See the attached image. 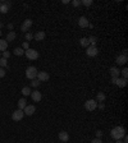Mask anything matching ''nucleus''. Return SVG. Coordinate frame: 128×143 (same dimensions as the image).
Returning <instances> with one entry per match:
<instances>
[{
    "mask_svg": "<svg viewBox=\"0 0 128 143\" xmlns=\"http://www.w3.org/2000/svg\"><path fill=\"white\" fill-rule=\"evenodd\" d=\"M32 38H33V35H32V33H30V32H27V33H26V40H27V42H28V41H31Z\"/></svg>",
    "mask_w": 128,
    "mask_h": 143,
    "instance_id": "7c9ffc66",
    "label": "nucleus"
},
{
    "mask_svg": "<svg viewBox=\"0 0 128 143\" xmlns=\"http://www.w3.org/2000/svg\"><path fill=\"white\" fill-rule=\"evenodd\" d=\"M59 139L60 141H62V142H68L69 141V134L67 133V132H64V130H63V132H60L59 133Z\"/></svg>",
    "mask_w": 128,
    "mask_h": 143,
    "instance_id": "2eb2a0df",
    "label": "nucleus"
},
{
    "mask_svg": "<svg viewBox=\"0 0 128 143\" xmlns=\"http://www.w3.org/2000/svg\"><path fill=\"white\" fill-rule=\"evenodd\" d=\"M90 143H103V141H101V138H95V139H92Z\"/></svg>",
    "mask_w": 128,
    "mask_h": 143,
    "instance_id": "72a5a7b5",
    "label": "nucleus"
},
{
    "mask_svg": "<svg viewBox=\"0 0 128 143\" xmlns=\"http://www.w3.org/2000/svg\"><path fill=\"white\" fill-rule=\"evenodd\" d=\"M31 92H32V91H31V88L28 86H26V87H23V88H22V95H23V96L31 95Z\"/></svg>",
    "mask_w": 128,
    "mask_h": 143,
    "instance_id": "b1692460",
    "label": "nucleus"
},
{
    "mask_svg": "<svg viewBox=\"0 0 128 143\" xmlns=\"http://www.w3.org/2000/svg\"><path fill=\"white\" fill-rule=\"evenodd\" d=\"M26 106H27V101H26V98H21L19 101H18V109H19V110H23Z\"/></svg>",
    "mask_w": 128,
    "mask_h": 143,
    "instance_id": "aec40b11",
    "label": "nucleus"
},
{
    "mask_svg": "<svg viewBox=\"0 0 128 143\" xmlns=\"http://www.w3.org/2000/svg\"><path fill=\"white\" fill-rule=\"evenodd\" d=\"M14 55H17V56H22V55H24V50L22 47H16L14 49Z\"/></svg>",
    "mask_w": 128,
    "mask_h": 143,
    "instance_id": "412c9836",
    "label": "nucleus"
},
{
    "mask_svg": "<svg viewBox=\"0 0 128 143\" xmlns=\"http://www.w3.org/2000/svg\"><path fill=\"white\" fill-rule=\"evenodd\" d=\"M40 83H41V82H40L37 78H36V79H32V81H31V86H32V87H39V86H40Z\"/></svg>",
    "mask_w": 128,
    "mask_h": 143,
    "instance_id": "bb28decb",
    "label": "nucleus"
},
{
    "mask_svg": "<svg viewBox=\"0 0 128 143\" xmlns=\"http://www.w3.org/2000/svg\"><path fill=\"white\" fill-rule=\"evenodd\" d=\"M31 26H32V20H31V19H26V20L22 23V26H21V31H23V32L27 33V31L31 28Z\"/></svg>",
    "mask_w": 128,
    "mask_h": 143,
    "instance_id": "6e6552de",
    "label": "nucleus"
},
{
    "mask_svg": "<svg viewBox=\"0 0 128 143\" xmlns=\"http://www.w3.org/2000/svg\"><path fill=\"white\" fill-rule=\"evenodd\" d=\"M127 60H128V57L126 56V55H118L117 56V59H115V63L118 64V65H124L126 63H127Z\"/></svg>",
    "mask_w": 128,
    "mask_h": 143,
    "instance_id": "f8f14e48",
    "label": "nucleus"
},
{
    "mask_svg": "<svg viewBox=\"0 0 128 143\" xmlns=\"http://www.w3.org/2000/svg\"><path fill=\"white\" fill-rule=\"evenodd\" d=\"M87 40H89V42H90L91 46H96V41H98V38L95 37V36H90V37H87Z\"/></svg>",
    "mask_w": 128,
    "mask_h": 143,
    "instance_id": "393cba45",
    "label": "nucleus"
},
{
    "mask_svg": "<svg viewBox=\"0 0 128 143\" xmlns=\"http://www.w3.org/2000/svg\"><path fill=\"white\" fill-rule=\"evenodd\" d=\"M115 143H123V142H122V141H117V142H115Z\"/></svg>",
    "mask_w": 128,
    "mask_h": 143,
    "instance_id": "79ce46f5",
    "label": "nucleus"
},
{
    "mask_svg": "<svg viewBox=\"0 0 128 143\" xmlns=\"http://www.w3.org/2000/svg\"><path fill=\"white\" fill-rule=\"evenodd\" d=\"M8 28H9V29H13V24H12V23H9V24H8Z\"/></svg>",
    "mask_w": 128,
    "mask_h": 143,
    "instance_id": "ea45409f",
    "label": "nucleus"
},
{
    "mask_svg": "<svg viewBox=\"0 0 128 143\" xmlns=\"http://www.w3.org/2000/svg\"><path fill=\"white\" fill-rule=\"evenodd\" d=\"M109 72H110L111 78H119V77H120V70H119L117 67H111Z\"/></svg>",
    "mask_w": 128,
    "mask_h": 143,
    "instance_id": "ddd939ff",
    "label": "nucleus"
},
{
    "mask_svg": "<svg viewBox=\"0 0 128 143\" xmlns=\"http://www.w3.org/2000/svg\"><path fill=\"white\" fill-rule=\"evenodd\" d=\"M0 5H1V3H0Z\"/></svg>",
    "mask_w": 128,
    "mask_h": 143,
    "instance_id": "c03bdc74",
    "label": "nucleus"
},
{
    "mask_svg": "<svg viewBox=\"0 0 128 143\" xmlns=\"http://www.w3.org/2000/svg\"><path fill=\"white\" fill-rule=\"evenodd\" d=\"M22 49H23V50H24V51H26V50H28V49H30V45H28V42H27V41H26V42H23V44H22Z\"/></svg>",
    "mask_w": 128,
    "mask_h": 143,
    "instance_id": "c756f323",
    "label": "nucleus"
},
{
    "mask_svg": "<svg viewBox=\"0 0 128 143\" xmlns=\"http://www.w3.org/2000/svg\"><path fill=\"white\" fill-rule=\"evenodd\" d=\"M24 55L30 60H37L39 59V51H36L35 49H28L24 51Z\"/></svg>",
    "mask_w": 128,
    "mask_h": 143,
    "instance_id": "f03ea898",
    "label": "nucleus"
},
{
    "mask_svg": "<svg viewBox=\"0 0 128 143\" xmlns=\"http://www.w3.org/2000/svg\"><path fill=\"white\" fill-rule=\"evenodd\" d=\"M7 49H8V42H7V40H0V51H7Z\"/></svg>",
    "mask_w": 128,
    "mask_h": 143,
    "instance_id": "6ab92c4d",
    "label": "nucleus"
},
{
    "mask_svg": "<svg viewBox=\"0 0 128 143\" xmlns=\"http://www.w3.org/2000/svg\"><path fill=\"white\" fill-rule=\"evenodd\" d=\"M127 54H128L127 50H123V54H122V55H126V56H127Z\"/></svg>",
    "mask_w": 128,
    "mask_h": 143,
    "instance_id": "a19ab883",
    "label": "nucleus"
},
{
    "mask_svg": "<svg viewBox=\"0 0 128 143\" xmlns=\"http://www.w3.org/2000/svg\"><path fill=\"white\" fill-rule=\"evenodd\" d=\"M85 109H86L87 111H94V110H96V109H98V101H96V100H87V101L85 102Z\"/></svg>",
    "mask_w": 128,
    "mask_h": 143,
    "instance_id": "20e7f679",
    "label": "nucleus"
},
{
    "mask_svg": "<svg viewBox=\"0 0 128 143\" xmlns=\"http://www.w3.org/2000/svg\"><path fill=\"white\" fill-rule=\"evenodd\" d=\"M3 77H5V70H4V68L0 67V78H3Z\"/></svg>",
    "mask_w": 128,
    "mask_h": 143,
    "instance_id": "f704fd0d",
    "label": "nucleus"
},
{
    "mask_svg": "<svg viewBox=\"0 0 128 143\" xmlns=\"http://www.w3.org/2000/svg\"><path fill=\"white\" fill-rule=\"evenodd\" d=\"M37 69L35 67H28L27 69H26V77L28 78V79H36V77H37Z\"/></svg>",
    "mask_w": 128,
    "mask_h": 143,
    "instance_id": "7ed1b4c3",
    "label": "nucleus"
},
{
    "mask_svg": "<svg viewBox=\"0 0 128 143\" xmlns=\"http://www.w3.org/2000/svg\"><path fill=\"white\" fill-rule=\"evenodd\" d=\"M9 56H10V52H9V51H4V52H3V57H4V59H7V60H8V59H9Z\"/></svg>",
    "mask_w": 128,
    "mask_h": 143,
    "instance_id": "2f4dec72",
    "label": "nucleus"
},
{
    "mask_svg": "<svg viewBox=\"0 0 128 143\" xmlns=\"http://www.w3.org/2000/svg\"><path fill=\"white\" fill-rule=\"evenodd\" d=\"M101 137H103V132H101V130H98V132H96V138H101Z\"/></svg>",
    "mask_w": 128,
    "mask_h": 143,
    "instance_id": "e433bc0d",
    "label": "nucleus"
},
{
    "mask_svg": "<svg viewBox=\"0 0 128 143\" xmlns=\"http://www.w3.org/2000/svg\"><path fill=\"white\" fill-rule=\"evenodd\" d=\"M123 143H128V137H127V134L123 137Z\"/></svg>",
    "mask_w": 128,
    "mask_h": 143,
    "instance_id": "58836bf2",
    "label": "nucleus"
},
{
    "mask_svg": "<svg viewBox=\"0 0 128 143\" xmlns=\"http://www.w3.org/2000/svg\"><path fill=\"white\" fill-rule=\"evenodd\" d=\"M0 37H1V29H0Z\"/></svg>",
    "mask_w": 128,
    "mask_h": 143,
    "instance_id": "37998d69",
    "label": "nucleus"
},
{
    "mask_svg": "<svg viewBox=\"0 0 128 143\" xmlns=\"http://www.w3.org/2000/svg\"><path fill=\"white\" fill-rule=\"evenodd\" d=\"M23 116H24L23 110L17 109L16 111H13V114H12V119H13L14 121H19V120H22V119H23Z\"/></svg>",
    "mask_w": 128,
    "mask_h": 143,
    "instance_id": "39448f33",
    "label": "nucleus"
},
{
    "mask_svg": "<svg viewBox=\"0 0 128 143\" xmlns=\"http://www.w3.org/2000/svg\"><path fill=\"white\" fill-rule=\"evenodd\" d=\"M35 111H36V107L33 105H27L24 109H23V113H24V115H28V116H31V115L35 114Z\"/></svg>",
    "mask_w": 128,
    "mask_h": 143,
    "instance_id": "1a4fd4ad",
    "label": "nucleus"
},
{
    "mask_svg": "<svg viewBox=\"0 0 128 143\" xmlns=\"http://www.w3.org/2000/svg\"><path fill=\"white\" fill-rule=\"evenodd\" d=\"M117 86H119L120 88L126 87V86H127V79H124V78H120V77H119L118 81H117Z\"/></svg>",
    "mask_w": 128,
    "mask_h": 143,
    "instance_id": "a211bd4d",
    "label": "nucleus"
},
{
    "mask_svg": "<svg viewBox=\"0 0 128 143\" xmlns=\"http://www.w3.org/2000/svg\"><path fill=\"white\" fill-rule=\"evenodd\" d=\"M45 37H46V33H45L44 31H37V32L33 35V38H35L36 41H42Z\"/></svg>",
    "mask_w": 128,
    "mask_h": 143,
    "instance_id": "4468645a",
    "label": "nucleus"
},
{
    "mask_svg": "<svg viewBox=\"0 0 128 143\" xmlns=\"http://www.w3.org/2000/svg\"><path fill=\"white\" fill-rule=\"evenodd\" d=\"M105 98H106V96L104 92H99L98 96H96V100H98L99 102H104L105 101Z\"/></svg>",
    "mask_w": 128,
    "mask_h": 143,
    "instance_id": "4be33fe9",
    "label": "nucleus"
},
{
    "mask_svg": "<svg viewBox=\"0 0 128 143\" xmlns=\"http://www.w3.org/2000/svg\"><path fill=\"white\" fill-rule=\"evenodd\" d=\"M86 54H87V56H90V57H95L99 54V50L96 46H91V45H90L89 47L86 49Z\"/></svg>",
    "mask_w": 128,
    "mask_h": 143,
    "instance_id": "423d86ee",
    "label": "nucleus"
},
{
    "mask_svg": "<svg viewBox=\"0 0 128 143\" xmlns=\"http://www.w3.org/2000/svg\"><path fill=\"white\" fill-rule=\"evenodd\" d=\"M98 107L100 109V110H104V109H105V105H104V102H100V104L98 105Z\"/></svg>",
    "mask_w": 128,
    "mask_h": 143,
    "instance_id": "c9c22d12",
    "label": "nucleus"
},
{
    "mask_svg": "<svg viewBox=\"0 0 128 143\" xmlns=\"http://www.w3.org/2000/svg\"><path fill=\"white\" fill-rule=\"evenodd\" d=\"M36 78L39 79L40 82H45V81H49V73H46V72H39Z\"/></svg>",
    "mask_w": 128,
    "mask_h": 143,
    "instance_id": "9b49d317",
    "label": "nucleus"
},
{
    "mask_svg": "<svg viewBox=\"0 0 128 143\" xmlns=\"http://www.w3.org/2000/svg\"><path fill=\"white\" fill-rule=\"evenodd\" d=\"M79 44H81V46H82V47H86V49L90 46V42H89V40H87V37L79 38Z\"/></svg>",
    "mask_w": 128,
    "mask_h": 143,
    "instance_id": "dca6fc26",
    "label": "nucleus"
},
{
    "mask_svg": "<svg viewBox=\"0 0 128 143\" xmlns=\"http://www.w3.org/2000/svg\"><path fill=\"white\" fill-rule=\"evenodd\" d=\"M17 37V35H16V32H13V31H10L9 33L7 35V42H12V41H14Z\"/></svg>",
    "mask_w": 128,
    "mask_h": 143,
    "instance_id": "f3484780",
    "label": "nucleus"
},
{
    "mask_svg": "<svg viewBox=\"0 0 128 143\" xmlns=\"http://www.w3.org/2000/svg\"><path fill=\"white\" fill-rule=\"evenodd\" d=\"M0 67H1V68L8 67V60H7V59H4V57H1V59H0Z\"/></svg>",
    "mask_w": 128,
    "mask_h": 143,
    "instance_id": "a878e982",
    "label": "nucleus"
},
{
    "mask_svg": "<svg viewBox=\"0 0 128 143\" xmlns=\"http://www.w3.org/2000/svg\"><path fill=\"white\" fill-rule=\"evenodd\" d=\"M81 4H83L86 7H90V5H92V0H83V1H81Z\"/></svg>",
    "mask_w": 128,
    "mask_h": 143,
    "instance_id": "c85d7f7f",
    "label": "nucleus"
},
{
    "mask_svg": "<svg viewBox=\"0 0 128 143\" xmlns=\"http://www.w3.org/2000/svg\"><path fill=\"white\" fill-rule=\"evenodd\" d=\"M110 135H111V138H114L115 141H122V138L126 135V129L123 128V126H114L113 129H111V132H110Z\"/></svg>",
    "mask_w": 128,
    "mask_h": 143,
    "instance_id": "f257e3e1",
    "label": "nucleus"
},
{
    "mask_svg": "<svg viewBox=\"0 0 128 143\" xmlns=\"http://www.w3.org/2000/svg\"><path fill=\"white\" fill-rule=\"evenodd\" d=\"M31 98L33 100V102H40L41 98H42V95H41V92H39L36 89V91H32L31 92Z\"/></svg>",
    "mask_w": 128,
    "mask_h": 143,
    "instance_id": "0eeeda50",
    "label": "nucleus"
},
{
    "mask_svg": "<svg viewBox=\"0 0 128 143\" xmlns=\"http://www.w3.org/2000/svg\"><path fill=\"white\" fill-rule=\"evenodd\" d=\"M117 81H118V78H111V81H110V82H111L113 84H117Z\"/></svg>",
    "mask_w": 128,
    "mask_h": 143,
    "instance_id": "4c0bfd02",
    "label": "nucleus"
},
{
    "mask_svg": "<svg viewBox=\"0 0 128 143\" xmlns=\"http://www.w3.org/2000/svg\"><path fill=\"white\" fill-rule=\"evenodd\" d=\"M89 19L86 18V17H79L78 19V26L81 28H87L89 27Z\"/></svg>",
    "mask_w": 128,
    "mask_h": 143,
    "instance_id": "9d476101",
    "label": "nucleus"
},
{
    "mask_svg": "<svg viewBox=\"0 0 128 143\" xmlns=\"http://www.w3.org/2000/svg\"><path fill=\"white\" fill-rule=\"evenodd\" d=\"M120 73H122V76H123L124 79H127V77H128V69H127V68L122 69V70H120Z\"/></svg>",
    "mask_w": 128,
    "mask_h": 143,
    "instance_id": "cd10ccee",
    "label": "nucleus"
},
{
    "mask_svg": "<svg viewBox=\"0 0 128 143\" xmlns=\"http://www.w3.org/2000/svg\"><path fill=\"white\" fill-rule=\"evenodd\" d=\"M8 10H9V7H8L5 3H3V4L0 5V13H3V14H7V13H8Z\"/></svg>",
    "mask_w": 128,
    "mask_h": 143,
    "instance_id": "5701e85b",
    "label": "nucleus"
},
{
    "mask_svg": "<svg viewBox=\"0 0 128 143\" xmlns=\"http://www.w3.org/2000/svg\"><path fill=\"white\" fill-rule=\"evenodd\" d=\"M72 5H73V7H79V5H81V1H79V0H73V1H72Z\"/></svg>",
    "mask_w": 128,
    "mask_h": 143,
    "instance_id": "473e14b6",
    "label": "nucleus"
}]
</instances>
